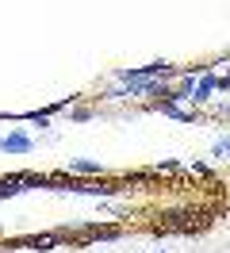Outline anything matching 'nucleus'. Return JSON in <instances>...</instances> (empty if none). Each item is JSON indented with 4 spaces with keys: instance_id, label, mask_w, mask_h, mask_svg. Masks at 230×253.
I'll use <instances>...</instances> for the list:
<instances>
[{
    "instance_id": "1",
    "label": "nucleus",
    "mask_w": 230,
    "mask_h": 253,
    "mask_svg": "<svg viewBox=\"0 0 230 253\" xmlns=\"http://www.w3.org/2000/svg\"><path fill=\"white\" fill-rule=\"evenodd\" d=\"M215 92H219V73H215V69H203V73L196 77V84H192L188 100H192V104H207Z\"/></svg>"
},
{
    "instance_id": "2",
    "label": "nucleus",
    "mask_w": 230,
    "mask_h": 253,
    "mask_svg": "<svg viewBox=\"0 0 230 253\" xmlns=\"http://www.w3.org/2000/svg\"><path fill=\"white\" fill-rule=\"evenodd\" d=\"M31 150H35V138L27 130H8L0 138V154H31Z\"/></svg>"
},
{
    "instance_id": "3",
    "label": "nucleus",
    "mask_w": 230,
    "mask_h": 253,
    "mask_svg": "<svg viewBox=\"0 0 230 253\" xmlns=\"http://www.w3.org/2000/svg\"><path fill=\"white\" fill-rule=\"evenodd\" d=\"M19 192H27V184H23V173L0 176V200H12V196H19Z\"/></svg>"
},
{
    "instance_id": "4",
    "label": "nucleus",
    "mask_w": 230,
    "mask_h": 253,
    "mask_svg": "<svg viewBox=\"0 0 230 253\" xmlns=\"http://www.w3.org/2000/svg\"><path fill=\"white\" fill-rule=\"evenodd\" d=\"M153 108L161 111V115H169V119H181V123H196V111H184V108H177V104H153Z\"/></svg>"
},
{
    "instance_id": "5",
    "label": "nucleus",
    "mask_w": 230,
    "mask_h": 253,
    "mask_svg": "<svg viewBox=\"0 0 230 253\" xmlns=\"http://www.w3.org/2000/svg\"><path fill=\"white\" fill-rule=\"evenodd\" d=\"M69 173H81V176H100V173H104V165H100V161H89V158H77V161H69Z\"/></svg>"
},
{
    "instance_id": "6",
    "label": "nucleus",
    "mask_w": 230,
    "mask_h": 253,
    "mask_svg": "<svg viewBox=\"0 0 230 253\" xmlns=\"http://www.w3.org/2000/svg\"><path fill=\"white\" fill-rule=\"evenodd\" d=\"M211 158H219V161L230 158V134H223V138H215V142H211Z\"/></svg>"
},
{
    "instance_id": "7",
    "label": "nucleus",
    "mask_w": 230,
    "mask_h": 253,
    "mask_svg": "<svg viewBox=\"0 0 230 253\" xmlns=\"http://www.w3.org/2000/svg\"><path fill=\"white\" fill-rule=\"evenodd\" d=\"M23 246H35V250H50V246H54V238H50V234H43V238H27Z\"/></svg>"
},
{
    "instance_id": "8",
    "label": "nucleus",
    "mask_w": 230,
    "mask_h": 253,
    "mask_svg": "<svg viewBox=\"0 0 230 253\" xmlns=\"http://www.w3.org/2000/svg\"><path fill=\"white\" fill-rule=\"evenodd\" d=\"M146 253H169V250H146Z\"/></svg>"
},
{
    "instance_id": "9",
    "label": "nucleus",
    "mask_w": 230,
    "mask_h": 253,
    "mask_svg": "<svg viewBox=\"0 0 230 253\" xmlns=\"http://www.w3.org/2000/svg\"><path fill=\"white\" fill-rule=\"evenodd\" d=\"M223 111H227V115H230V104H227V108H223Z\"/></svg>"
}]
</instances>
